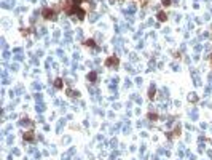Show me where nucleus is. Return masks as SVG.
Segmentation results:
<instances>
[{
	"instance_id": "f257e3e1",
	"label": "nucleus",
	"mask_w": 212,
	"mask_h": 160,
	"mask_svg": "<svg viewBox=\"0 0 212 160\" xmlns=\"http://www.w3.org/2000/svg\"><path fill=\"white\" fill-rule=\"evenodd\" d=\"M43 14H45V18H48V19H50V18H54L53 11H50V10H45V11H43Z\"/></svg>"
}]
</instances>
